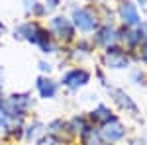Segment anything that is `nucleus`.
<instances>
[{
	"mask_svg": "<svg viewBox=\"0 0 147 145\" xmlns=\"http://www.w3.org/2000/svg\"><path fill=\"white\" fill-rule=\"evenodd\" d=\"M141 61L147 65V43H143V47H141Z\"/></svg>",
	"mask_w": 147,
	"mask_h": 145,
	"instance_id": "nucleus-22",
	"label": "nucleus"
},
{
	"mask_svg": "<svg viewBox=\"0 0 147 145\" xmlns=\"http://www.w3.org/2000/svg\"><path fill=\"white\" fill-rule=\"evenodd\" d=\"M102 137H104V141H110V143H118V141H122L125 137V127L122 125V122L118 120V118H114L110 120L108 123H104L102 125Z\"/></svg>",
	"mask_w": 147,
	"mask_h": 145,
	"instance_id": "nucleus-7",
	"label": "nucleus"
},
{
	"mask_svg": "<svg viewBox=\"0 0 147 145\" xmlns=\"http://www.w3.org/2000/svg\"><path fill=\"white\" fill-rule=\"evenodd\" d=\"M118 16L125 28H137L141 24V14H139V8L134 0H122L118 6Z\"/></svg>",
	"mask_w": 147,
	"mask_h": 145,
	"instance_id": "nucleus-6",
	"label": "nucleus"
},
{
	"mask_svg": "<svg viewBox=\"0 0 147 145\" xmlns=\"http://www.w3.org/2000/svg\"><path fill=\"white\" fill-rule=\"evenodd\" d=\"M35 88H37V92H39V96L45 98V100H53V98L57 96V82L51 80V78H47V77L37 78Z\"/></svg>",
	"mask_w": 147,
	"mask_h": 145,
	"instance_id": "nucleus-11",
	"label": "nucleus"
},
{
	"mask_svg": "<svg viewBox=\"0 0 147 145\" xmlns=\"http://www.w3.org/2000/svg\"><path fill=\"white\" fill-rule=\"evenodd\" d=\"M129 145H147V141H143V139H131Z\"/></svg>",
	"mask_w": 147,
	"mask_h": 145,
	"instance_id": "nucleus-23",
	"label": "nucleus"
},
{
	"mask_svg": "<svg viewBox=\"0 0 147 145\" xmlns=\"http://www.w3.org/2000/svg\"><path fill=\"white\" fill-rule=\"evenodd\" d=\"M24 10L28 14H32V16H35V18H39V16H43L47 12V6L39 4L37 0H24Z\"/></svg>",
	"mask_w": 147,
	"mask_h": 145,
	"instance_id": "nucleus-15",
	"label": "nucleus"
},
{
	"mask_svg": "<svg viewBox=\"0 0 147 145\" xmlns=\"http://www.w3.org/2000/svg\"><path fill=\"white\" fill-rule=\"evenodd\" d=\"M137 34L141 37V43H147V22H141L137 26Z\"/></svg>",
	"mask_w": 147,
	"mask_h": 145,
	"instance_id": "nucleus-17",
	"label": "nucleus"
},
{
	"mask_svg": "<svg viewBox=\"0 0 147 145\" xmlns=\"http://www.w3.org/2000/svg\"><path fill=\"white\" fill-rule=\"evenodd\" d=\"M102 63L104 67L110 71H122V69L129 67V53L124 51L122 47H106V51L102 53Z\"/></svg>",
	"mask_w": 147,
	"mask_h": 145,
	"instance_id": "nucleus-3",
	"label": "nucleus"
},
{
	"mask_svg": "<svg viewBox=\"0 0 147 145\" xmlns=\"http://www.w3.org/2000/svg\"><path fill=\"white\" fill-rule=\"evenodd\" d=\"M137 2H139L137 8H139V6H141V8H147V0H137Z\"/></svg>",
	"mask_w": 147,
	"mask_h": 145,
	"instance_id": "nucleus-25",
	"label": "nucleus"
},
{
	"mask_svg": "<svg viewBox=\"0 0 147 145\" xmlns=\"http://www.w3.org/2000/svg\"><path fill=\"white\" fill-rule=\"evenodd\" d=\"M43 32H45V28H41L35 20H30V22L20 24V26L14 30V37H18V39H22V41H28V43L37 45V41H39V37L43 35Z\"/></svg>",
	"mask_w": 147,
	"mask_h": 145,
	"instance_id": "nucleus-5",
	"label": "nucleus"
},
{
	"mask_svg": "<svg viewBox=\"0 0 147 145\" xmlns=\"http://www.w3.org/2000/svg\"><path fill=\"white\" fill-rule=\"evenodd\" d=\"M79 137H80V143L82 145H104L102 134L96 129V127H90V125H86V127L79 134Z\"/></svg>",
	"mask_w": 147,
	"mask_h": 145,
	"instance_id": "nucleus-12",
	"label": "nucleus"
},
{
	"mask_svg": "<svg viewBox=\"0 0 147 145\" xmlns=\"http://www.w3.org/2000/svg\"><path fill=\"white\" fill-rule=\"evenodd\" d=\"M39 69H41V71H43V73H49V71H51V63H45V61H39Z\"/></svg>",
	"mask_w": 147,
	"mask_h": 145,
	"instance_id": "nucleus-20",
	"label": "nucleus"
},
{
	"mask_svg": "<svg viewBox=\"0 0 147 145\" xmlns=\"http://www.w3.org/2000/svg\"><path fill=\"white\" fill-rule=\"evenodd\" d=\"M59 2H61V0H45V6L47 8H57Z\"/></svg>",
	"mask_w": 147,
	"mask_h": 145,
	"instance_id": "nucleus-21",
	"label": "nucleus"
},
{
	"mask_svg": "<svg viewBox=\"0 0 147 145\" xmlns=\"http://www.w3.org/2000/svg\"><path fill=\"white\" fill-rule=\"evenodd\" d=\"M71 20L75 24V28H79L80 32H84V34H92V32H96L98 30V16H96V12L90 10V8H84V6H77V8H73V14H71Z\"/></svg>",
	"mask_w": 147,
	"mask_h": 145,
	"instance_id": "nucleus-1",
	"label": "nucleus"
},
{
	"mask_svg": "<svg viewBox=\"0 0 147 145\" xmlns=\"http://www.w3.org/2000/svg\"><path fill=\"white\" fill-rule=\"evenodd\" d=\"M8 125H10V120H8V116H6L4 112L0 110V132H6V129H8Z\"/></svg>",
	"mask_w": 147,
	"mask_h": 145,
	"instance_id": "nucleus-19",
	"label": "nucleus"
},
{
	"mask_svg": "<svg viewBox=\"0 0 147 145\" xmlns=\"http://www.w3.org/2000/svg\"><path fill=\"white\" fill-rule=\"evenodd\" d=\"M110 94H112V100L114 104L120 108V110H124L125 114H134L136 116L137 112V104L134 102V98L129 96V94H125L124 90H120V88H112L110 90Z\"/></svg>",
	"mask_w": 147,
	"mask_h": 145,
	"instance_id": "nucleus-9",
	"label": "nucleus"
},
{
	"mask_svg": "<svg viewBox=\"0 0 147 145\" xmlns=\"http://www.w3.org/2000/svg\"><path fill=\"white\" fill-rule=\"evenodd\" d=\"M45 129L47 125H43L41 122H32L30 125H28V129H26V135H28V139H32V141H39L43 135H45Z\"/></svg>",
	"mask_w": 147,
	"mask_h": 145,
	"instance_id": "nucleus-14",
	"label": "nucleus"
},
{
	"mask_svg": "<svg viewBox=\"0 0 147 145\" xmlns=\"http://www.w3.org/2000/svg\"><path fill=\"white\" fill-rule=\"evenodd\" d=\"M114 118H116V116H114L112 112H110V108L104 106V104H98V106L90 112V120L94 123H98V125H104V123H108L110 120H114Z\"/></svg>",
	"mask_w": 147,
	"mask_h": 145,
	"instance_id": "nucleus-13",
	"label": "nucleus"
},
{
	"mask_svg": "<svg viewBox=\"0 0 147 145\" xmlns=\"http://www.w3.org/2000/svg\"><path fill=\"white\" fill-rule=\"evenodd\" d=\"M120 39V34H118V30H114L112 26H102L96 30V34H94V43L96 45H102V47H112L116 41Z\"/></svg>",
	"mask_w": 147,
	"mask_h": 145,
	"instance_id": "nucleus-10",
	"label": "nucleus"
},
{
	"mask_svg": "<svg viewBox=\"0 0 147 145\" xmlns=\"http://www.w3.org/2000/svg\"><path fill=\"white\" fill-rule=\"evenodd\" d=\"M88 82H90V73L80 67H75L71 71H67L63 75V78H61V84L69 90H80V88H84Z\"/></svg>",
	"mask_w": 147,
	"mask_h": 145,
	"instance_id": "nucleus-4",
	"label": "nucleus"
},
{
	"mask_svg": "<svg viewBox=\"0 0 147 145\" xmlns=\"http://www.w3.org/2000/svg\"><path fill=\"white\" fill-rule=\"evenodd\" d=\"M37 145H61V141H57L53 135H49V137H45V135H43V137L37 141Z\"/></svg>",
	"mask_w": 147,
	"mask_h": 145,
	"instance_id": "nucleus-18",
	"label": "nucleus"
},
{
	"mask_svg": "<svg viewBox=\"0 0 147 145\" xmlns=\"http://www.w3.org/2000/svg\"><path fill=\"white\" fill-rule=\"evenodd\" d=\"M129 80H131L134 84H145V82H143V80H145V73H143L141 69H134L131 75H129Z\"/></svg>",
	"mask_w": 147,
	"mask_h": 145,
	"instance_id": "nucleus-16",
	"label": "nucleus"
},
{
	"mask_svg": "<svg viewBox=\"0 0 147 145\" xmlns=\"http://www.w3.org/2000/svg\"><path fill=\"white\" fill-rule=\"evenodd\" d=\"M47 129H49V134L53 135L57 141H61V143H69V141L73 139V135H75V129L71 127V123L63 122V120H53V122L47 125Z\"/></svg>",
	"mask_w": 147,
	"mask_h": 145,
	"instance_id": "nucleus-8",
	"label": "nucleus"
},
{
	"mask_svg": "<svg viewBox=\"0 0 147 145\" xmlns=\"http://www.w3.org/2000/svg\"><path fill=\"white\" fill-rule=\"evenodd\" d=\"M4 32H6V26H4V24H0V35L4 34Z\"/></svg>",
	"mask_w": 147,
	"mask_h": 145,
	"instance_id": "nucleus-26",
	"label": "nucleus"
},
{
	"mask_svg": "<svg viewBox=\"0 0 147 145\" xmlns=\"http://www.w3.org/2000/svg\"><path fill=\"white\" fill-rule=\"evenodd\" d=\"M2 86H4V73H2V69H0V92H2Z\"/></svg>",
	"mask_w": 147,
	"mask_h": 145,
	"instance_id": "nucleus-24",
	"label": "nucleus"
},
{
	"mask_svg": "<svg viewBox=\"0 0 147 145\" xmlns=\"http://www.w3.org/2000/svg\"><path fill=\"white\" fill-rule=\"evenodd\" d=\"M75 30H77L75 24L65 16H55L49 22V34L63 43H71L75 39Z\"/></svg>",
	"mask_w": 147,
	"mask_h": 145,
	"instance_id": "nucleus-2",
	"label": "nucleus"
}]
</instances>
